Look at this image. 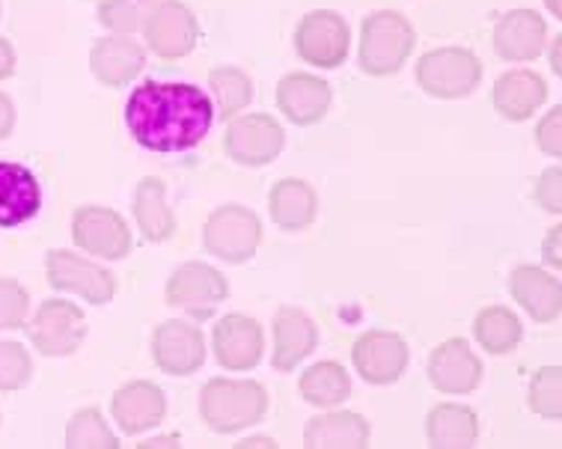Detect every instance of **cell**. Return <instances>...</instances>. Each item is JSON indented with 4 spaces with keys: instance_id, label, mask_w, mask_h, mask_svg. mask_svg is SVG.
<instances>
[{
    "instance_id": "cell-1",
    "label": "cell",
    "mask_w": 562,
    "mask_h": 449,
    "mask_svg": "<svg viewBox=\"0 0 562 449\" xmlns=\"http://www.w3.org/2000/svg\"><path fill=\"white\" fill-rule=\"evenodd\" d=\"M134 141L153 153H182L203 141L215 108L200 87L149 81L137 87L125 108Z\"/></svg>"
},
{
    "instance_id": "cell-2",
    "label": "cell",
    "mask_w": 562,
    "mask_h": 449,
    "mask_svg": "<svg viewBox=\"0 0 562 449\" xmlns=\"http://www.w3.org/2000/svg\"><path fill=\"white\" fill-rule=\"evenodd\" d=\"M268 408L266 390L254 381H209L200 396L203 419L215 431H238L262 419Z\"/></svg>"
},
{
    "instance_id": "cell-3",
    "label": "cell",
    "mask_w": 562,
    "mask_h": 449,
    "mask_svg": "<svg viewBox=\"0 0 562 449\" xmlns=\"http://www.w3.org/2000/svg\"><path fill=\"white\" fill-rule=\"evenodd\" d=\"M414 27L400 12L369 15L360 33V66L369 75H393L414 52Z\"/></svg>"
},
{
    "instance_id": "cell-4",
    "label": "cell",
    "mask_w": 562,
    "mask_h": 449,
    "mask_svg": "<svg viewBox=\"0 0 562 449\" xmlns=\"http://www.w3.org/2000/svg\"><path fill=\"white\" fill-rule=\"evenodd\" d=\"M482 78V63L468 48H438L429 52L417 66V81L429 96L461 99L473 92Z\"/></svg>"
},
{
    "instance_id": "cell-5",
    "label": "cell",
    "mask_w": 562,
    "mask_h": 449,
    "mask_svg": "<svg viewBox=\"0 0 562 449\" xmlns=\"http://www.w3.org/2000/svg\"><path fill=\"white\" fill-rule=\"evenodd\" d=\"M262 242V224L241 205H224L205 224V247L224 262H247Z\"/></svg>"
},
{
    "instance_id": "cell-6",
    "label": "cell",
    "mask_w": 562,
    "mask_h": 449,
    "mask_svg": "<svg viewBox=\"0 0 562 449\" xmlns=\"http://www.w3.org/2000/svg\"><path fill=\"white\" fill-rule=\"evenodd\" d=\"M87 334L83 313L69 301H48L40 306V313L31 322V343L48 358L72 355L81 346Z\"/></svg>"
},
{
    "instance_id": "cell-7",
    "label": "cell",
    "mask_w": 562,
    "mask_h": 449,
    "mask_svg": "<svg viewBox=\"0 0 562 449\" xmlns=\"http://www.w3.org/2000/svg\"><path fill=\"white\" fill-rule=\"evenodd\" d=\"M226 298V280L205 262H188L170 277L167 283V301L191 316H212L215 306Z\"/></svg>"
},
{
    "instance_id": "cell-8",
    "label": "cell",
    "mask_w": 562,
    "mask_h": 449,
    "mask_svg": "<svg viewBox=\"0 0 562 449\" xmlns=\"http://www.w3.org/2000/svg\"><path fill=\"white\" fill-rule=\"evenodd\" d=\"M348 24L339 19L337 12H310L307 19L297 27V52L313 66L322 69H337L348 54Z\"/></svg>"
},
{
    "instance_id": "cell-9",
    "label": "cell",
    "mask_w": 562,
    "mask_h": 449,
    "mask_svg": "<svg viewBox=\"0 0 562 449\" xmlns=\"http://www.w3.org/2000/svg\"><path fill=\"white\" fill-rule=\"evenodd\" d=\"M283 128L277 120L266 113H247L229 123L226 132V149L229 155L241 164L259 167V164L274 161L280 149H283Z\"/></svg>"
},
{
    "instance_id": "cell-10",
    "label": "cell",
    "mask_w": 562,
    "mask_h": 449,
    "mask_svg": "<svg viewBox=\"0 0 562 449\" xmlns=\"http://www.w3.org/2000/svg\"><path fill=\"white\" fill-rule=\"evenodd\" d=\"M72 233L78 247H83L87 254L102 256V259H123L132 250V233L123 217L111 209H99V205L81 209L75 215Z\"/></svg>"
},
{
    "instance_id": "cell-11",
    "label": "cell",
    "mask_w": 562,
    "mask_h": 449,
    "mask_svg": "<svg viewBox=\"0 0 562 449\" xmlns=\"http://www.w3.org/2000/svg\"><path fill=\"white\" fill-rule=\"evenodd\" d=\"M48 280L63 292L87 298L92 304H108L116 292V283L104 268L87 262L69 250H54L48 256Z\"/></svg>"
},
{
    "instance_id": "cell-12",
    "label": "cell",
    "mask_w": 562,
    "mask_h": 449,
    "mask_svg": "<svg viewBox=\"0 0 562 449\" xmlns=\"http://www.w3.org/2000/svg\"><path fill=\"white\" fill-rule=\"evenodd\" d=\"M429 378L440 393H473L482 381V360L468 346V339H447L431 355Z\"/></svg>"
},
{
    "instance_id": "cell-13",
    "label": "cell",
    "mask_w": 562,
    "mask_h": 449,
    "mask_svg": "<svg viewBox=\"0 0 562 449\" xmlns=\"http://www.w3.org/2000/svg\"><path fill=\"white\" fill-rule=\"evenodd\" d=\"M548 45V24L539 12L512 10L494 27V52L509 63L536 60Z\"/></svg>"
},
{
    "instance_id": "cell-14",
    "label": "cell",
    "mask_w": 562,
    "mask_h": 449,
    "mask_svg": "<svg viewBox=\"0 0 562 449\" xmlns=\"http://www.w3.org/2000/svg\"><path fill=\"white\" fill-rule=\"evenodd\" d=\"M355 367L369 384H393L408 367V346L396 334L372 330L355 343Z\"/></svg>"
},
{
    "instance_id": "cell-15",
    "label": "cell",
    "mask_w": 562,
    "mask_h": 449,
    "mask_svg": "<svg viewBox=\"0 0 562 449\" xmlns=\"http://www.w3.org/2000/svg\"><path fill=\"white\" fill-rule=\"evenodd\" d=\"M146 42L161 57H184L196 45V21L184 3L167 0L158 3L144 24Z\"/></svg>"
},
{
    "instance_id": "cell-16",
    "label": "cell",
    "mask_w": 562,
    "mask_h": 449,
    "mask_svg": "<svg viewBox=\"0 0 562 449\" xmlns=\"http://www.w3.org/2000/svg\"><path fill=\"white\" fill-rule=\"evenodd\" d=\"M512 298L524 306L532 322H557L562 316V280L539 266H521L512 271Z\"/></svg>"
},
{
    "instance_id": "cell-17",
    "label": "cell",
    "mask_w": 562,
    "mask_h": 449,
    "mask_svg": "<svg viewBox=\"0 0 562 449\" xmlns=\"http://www.w3.org/2000/svg\"><path fill=\"white\" fill-rule=\"evenodd\" d=\"M153 348L158 367L170 375H191L205 360L203 334L188 322H167L158 327Z\"/></svg>"
},
{
    "instance_id": "cell-18",
    "label": "cell",
    "mask_w": 562,
    "mask_h": 449,
    "mask_svg": "<svg viewBox=\"0 0 562 449\" xmlns=\"http://www.w3.org/2000/svg\"><path fill=\"white\" fill-rule=\"evenodd\" d=\"M262 327L247 316H226L215 327V355L226 369H254L262 358Z\"/></svg>"
},
{
    "instance_id": "cell-19",
    "label": "cell",
    "mask_w": 562,
    "mask_h": 449,
    "mask_svg": "<svg viewBox=\"0 0 562 449\" xmlns=\"http://www.w3.org/2000/svg\"><path fill=\"white\" fill-rule=\"evenodd\" d=\"M42 205V191L36 176L21 164L0 161V226L10 229L31 221Z\"/></svg>"
},
{
    "instance_id": "cell-20",
    "label": "cell",
    "mask_w": 562,
    "mask_h": 449,
    "mask_svg": "<svg viewBox=\"0 0 562 449\" xmlns=\"http://www.w3.org/2000/svg\"><path fill=\"white\" fill-rule=\"evenodd\" d=\"M544 99H548V83L542 75L530 72V69L506 72L494 83V108L512 123L530 120L532 113L542 108Z\"/></svg>"
},
{
    "instance_id": "cell-21",
    "label": "cell",
    "mask_w": 562,
    "mask_h": 449,
    "mask_svg": "<svg viewBox=\"0 0 562 449\" xmlns=\"http://www.w3.org/2000/svg\"><path fill=\"white\" fill-rule=\"evenodd\" d=\"M164 414H167L164 393L146 381H134L113 396V417L120 423V429L128 431V435L153 429L161 423Z\"/></svg>"
},
{
    "instance_id": "cell-22",
    "label": "cell",
    "mask_w": 562,
    "mask_h": 449,
    "mask_svg": "<svg viewBox=\"0 0 562 449\" xmlns=\"http://www.w3.org/2000/svg\"><path fill=\"white\" fill-rule=\"evenodd\" d=\"M277 102L289 120L297 125L318 123L330 108V87L313 75H289L277 87Z\"/></svg>"
},
{
    "instance_id": "cell-23",
    "label": "cell",
    "mask_w": 562,
    "mask_h": 449,
    "mask_svg": "<svg viewBox=\"0 0 562 449\" xmlns=\"http://www.w3.org/2000/svg\"><path fill=\"white\" fill-rule=\"evenodd\" d=\"M144 48L134 40L125 36H108V40L95 42V48L90 54L92 75L104 83V87H123L137 72L144 69Z\"/></svg>"
},
{
    "instance_id": "cell-24",
    "label": "cell",
    "mask_w": 562,
    "mask_h": 449,
    "mask_svg": "<svg viewBox=\"0 0 562 449\" xmlns=\"http://www.w3.org/2000/svg\"><path fill=\"white\" fill-rule=\"evenodd\" d=\"M316 325L307 313H301L295 306L280 310L274 322V367L280 372L295 369L316 348Z\"/></svg>"
},
{
    "instance_id": "cell-25",
    "label": "cell",
    "mask_w": 562,
    "mask_h": 449,
    "mask_svg": "<svg viewBox=\"0 0 562 449\" xmlns=\"http://www.w3.org/2000/svg\"><path fill=\"white\" fill-rule=\"evenodd\" d=\"M304 438L313 449H363L369 447V426L358 414H325L310 419Z\"/></svg>"
},
{
    "instance_id": "cell-26",
    "label": "cell",
    "mask_w": 562,
    "mask_h": 449,
    "mask_svg": "<svg viewBox=\"0 0 562 449\" xmlns=\"http://www.w3.org/2000/svg\"><path fill=\"white\" fill-rule=\"evenodd\" d=\"M426 435H429L431 447H473L480 438V423L468 405H438L429 414Z\"/></svg>"
},
{
    "instance_id": "cell-27",
    "label": "cell",
    "mask_w": 562,
    "mask_h": 449,
    "mask_svg": "<svg viewBox=\"0 0 562 449\" xmlns=\"http://www.w3.org/2000/svg\"><path fill=\"white\" fill-rule=\"evenodd\" d=\"M473 334L488 355H512L521 346L524 325L509 306H488L473 322Z\"/></svg>"
},
{
    "instance_id": "cell-28",
    "label": "cell",
    "mask_w": 562,
    "mask_h": 449,
    "mask_svg": "<svg viewBox=\"0 0 562 449\" xmlns=\"http://www.w3.org/2000/svg\"><path fill=\"white\" fill-rule=\"evenodd\" d=\"M271 215L283 229H304L316 217V194L307 182L286 179L271 191Z\"/></svg>"
},
{
    "instance_id": "cell-29",
    "label": "cell",
    "mask_w": 562,
    "mask_h": 449,
    "mask_svg": "<svg viewBox=\"0 0 562 449\" xmlns=\"http://www.w3.org/2000/svg\"><path fill=\"white\" fill-rule=\"evenodd\" d=\"M134 215H137V224H140L149 242H164V238L173 235L176 221L170 205H167L164 182H158V179H144L140 182L137 200H134Z\"/></svg>"
},
{
    "instance_id": "cell-30",
    "label": "cell",
    "mask_w": 562,
    "mask_h": 449,
    "mask_svg": "<svg viewBox=\"0 0 562 449\" xmlns=\"http://www.w3.org/2000/svg\"><path fill=\"white\" fill-rule=\"evenodd\" d=\"M301 393H304L310 405L334 408V405L348 399L351 381H348V372L339 363H316L301 378Z\"/></svg>"
},
{
    "instance_id": "cell-31",
    "label": "cell",
    "mask_w": 562,
    "mask_h": 449,
    "mask_svg": "<svg viewBox=\"0 0 562 449\" xmlns=\"http://www.w3.org/2000/svg\"><path fill=\"white\" fill-rule=\"evenodd\" d=\"M532 414L544 419H562V367H542L527 390Z\"/></svg>"
},
{
    "instance_id": "cell-32",
    "label": "cell",
    "mask_w": 562,
    "mask_h": 449,
    "mask_svg": "<svg viewBox=\"0 0 562 449\" xmlns=\"http://www.w3.org/2000/svg\"><path fill=\"white\" fill-rule=\"evenodd\" d=\"M66 447L69 449H116L120 440L113 438V431L108 429V423L95 408H87L81 414H75L66 431Z\"/></svg>"
},
{
    "instance_id": "cell-33",
    "label": "cell",
    "mask_w": 562,
    "mask_h": 449,
    "mask_svg": "<svg viewBox=\"0 0 562 449\" xmlns=\"http://www.w3.org/2000/svg\"><path fill=\"white\" fill-rule=\"evenodd\" d=\"M158 3L161 0H104L102 7H99V19L111 31L134 33L144 27L146 19L153 15Z\"/></svg>"
},
{
    "instance_id": "cell-34",
    "label": "cell",
    "mask_w": 562,
    "mask_h": 449,
    "mask_svg": "<svg viewBox=\"0 0 562 449\" xmlns=\"http://www.w3.org/2000/svg\"><path fill=\"white\" fill-rule=\"evenodd\" d=\"M212 90H215L217 108H221V116H233L236 111L247 108L250 102V81H247L245 72H238V69H215L212 72Z\"/></svg>"
},
{
    "instance_id": "cell-35",
    "label": "cell",
    "mask_w": 562,
    "mask_h": 449,
    "mask_svg": "<svg viewBox=\"0 0 562 449\" xmlns=\"http://www.w3.org/2000/svg\"><path fill=\"white\" fill-rule=\"evenodd\" d=\"M31 358L19 343H0V390H19L31 381Z\"/></svg>"
},
{
    "instance_id": "cell-36",
    "label": "cell",
    "mask_w": 562,
    "mask_h": 449,
    "mask_svg": "<svg viewBox=\"0 0 562 449\" xmlns=\"http://www.w3.org/2000/svg\"><path fill=\"white\" fill-rule=\"evenodd\" d=\"M27 292L24 287H19L15 280H7V277H0V327H7V330H15V327L24 325V318H27Z\"/></svg>"
},
{
    "instance_id": "cell-37",
    "label": "cell",
    "mask_w": 562,
    "mask_h": 449,
    "mask_svg": "<svg viewBox=\"0 0 562 449\" xmlns=\"http://www.w3.org/2000/svg\"><path fill=\"white\" fill-rule=\"evenodd\" d=\"M536 200L544 212L562 215V167H548L536 182Z\"/></svg>"
},
{
    "instance_id": "cell-38",
    "label": "cell",
    "mask_w": 562,
    "mask_h": 449,
    "mask_svg": "<svg viewBox=\"0 0 562 449\" xmlns=\"http://www.w3.org/2000/svg\"><path fill=\"white\" fill-rule=\"evenodd\" d=\"M536 144H539V149L544 155L562 158V104L548 111V116L539 123V128H536Z\"/></svg>"
},
{
    "instance_id": "cell-39",
    "label": "cell",
    "mask_w": 562,
    "mask_h": 449,
    "mask_svg": "<svg viewBox=\"0 0 562 449\" xmlns=\"http://www.w3.org/2000/svg\"><path fill=\"white\" fill-rule=\"evenodd\" d=\"M542 256L548 266L557 268V271H562V224H557L551 233L544 235Z\"/></svg>"
},
{
    "instance_id": "cell-40",
    "label": "cell",
    "mask_w": 562,
    "mask_h": 449,
    "mask_svg": "<svg viewBox=\"0 0 562 449\" xmlns=\"http://www.w3.org/2000/svg\"><path fill=\"white\" fill-rule=\"evenodd\" d=\"M15 72V52L7 40H0V81Z\"/></svg>"
},
{
    "instance_id": "cell-41",
    "label": "cell",
    "mask_w": 562,
    "mask_h": 449,
    "mask_svg": "<svg viewBox=\"0 0 562 449\" xmlns=\"http://www.w3.org/2000/svg\"><path fill=\"white\" fill-rule=\"evenodd\" d=\"M12 123H15V111H12V102L0 92V137H7L12 132Z\"/></svg>"
},
{
    "instance_id": "cell-42",
    "label": "cell",
    "mask_w": 562,
    "mask_h": 449,
    "mask_svg": "<svg viewBox=\"0 0 562 449\" xmlns=\"http://www.w3.org/2000/svg\"><path fill=\"white\" fill-rule=\"evenodd\" d=\"M551 69L562 78V36H557L551 45Z\"/></svg>"
},
{
    "instance_id": "cell-43",
    "label": "cell",
    "mask_w": 562,
    "mask_h": 449,
    "mask_svg": "<svg viewBox=\"0 0 562 449\" xmlns=\"http://www.w3.org/2000/svg\"><path fill=\"white\" fill-rule=\"evenodd\" d=\"M544 7H548L551 15H557V19L562 21V0H544Z\"/></svg>"
},
{
    "instance_id": "cell-44",
    "label": "cell",
    "mask_w": 562,
    "mask_h": 449,
    "mask_svg": "<svg viewBox=\"0 0 562 449\" xmlns=\"http://www.w3.org/2000/svg\"><path fill=\"white\" fill-rule=\"evenodd\" d=\"M241 447H274V444H271L268 438H254V440H245Z\"/></svg>"
},
{
    "instance_id": "cell-45",
    "label": "cell",
    "mask_w": 562,
    "mask_h": 449,
    "mask_svg": "<svg viewBox=\"0 0 562 449\" xmlns=\"http://www.w3.org/2000/svg\"><path fill=\"white\" fill-rule=\"evenodd\" d=\"M146 447H176V440H153V444H146Z\"/></svg>"
}]
</instances>
